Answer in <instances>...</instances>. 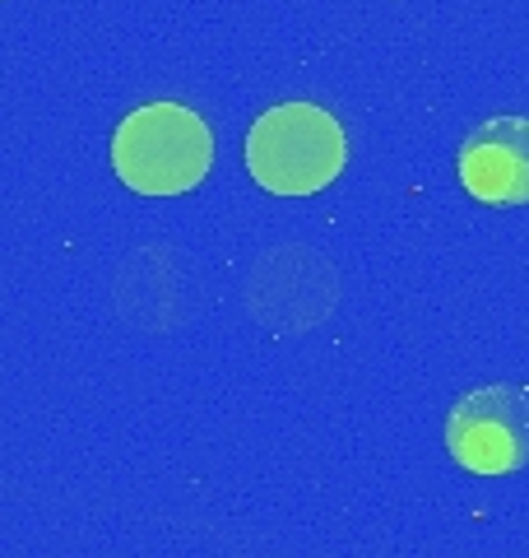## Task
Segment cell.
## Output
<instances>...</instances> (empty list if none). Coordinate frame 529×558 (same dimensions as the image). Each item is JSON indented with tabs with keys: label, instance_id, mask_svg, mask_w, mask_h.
<instances>
[{
	"label": "cell",
	"instance_id": "cell-1",
	"mask_svg": "<svg viewBox=\"0 0 529 558\" xmlns=\"http://www.w3.org/2000/svg\"><path fill=\"white\" fill-rule=\"evenodd\" d=\"M112 168L139 196H182L214 168V131L186 102H145L116 126Z\"/></svg>",
	"mask_w": 529,
	"mask_h": 558
},
{
	"label": "cell",
	"instance_id": "cell-2",
	"mask_svg": "<svg viewBox=\"0 0 529 558\" xmlns=\"http://www.w3.org/2000/svg\"><path fill=\"white\" fill-rule=\"evenodd\" d=\"M348 163V135L321 102H274L246 131V168L274 196L325 191Z\"/></svg>",
	"mask_w": 529,
	"mask_h": 558
},
{
	"label": "cell",
	"instance_id": "cell-3",
	"mask_svg": "<svg viewBox=\"0 0 529 558\" xmlns=\"http://www.w3.org/2000/svg\"><path fill=\"white\" fill-rule=\"evenodd\" d=\"M446 451L473 475H510L529 461V396L520 387H473L446 414Z\"/></svg>",
	"mask_w": 529,
	"mask_h": 558
},
{
	"label": "cell",
	"instance_id": "cell-4",
	"mask_svg": "<svg viewBox=\"0 0 529 558\" xmlns=\"http://www.w3.org/2000/svg\"><path fill=\"white\" fill-rule=\"evenodd\" d=\"M455 172L479 205H529V117L479 121L455 154Z\"/></svg>",
	"mask_w": 529,
	"mask_h": 558
}]
</instances>
